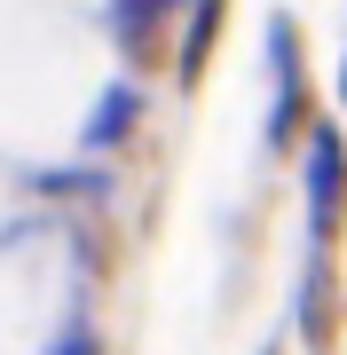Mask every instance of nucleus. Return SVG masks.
I'll return each instance as SVG.
<instances>
[{"label": "nucleus", "mask_w": 347, "mask_h": 355, "mask_svg": "<svg viewBox=\"0 0 347 355\" xmlns=\"http://www.w3.org/2000/svg\"><path fill=\"white\" fill-rule=\"evenodd\" d=\"M308 190H316V229L332 237V229H339V190H347V158H339L332 135H316V174H308Z\"/></svg>", "instance_id": "obj_1"}, {"label": "nucleus", "mask_w": 347, "mask_h": 355, "mask_svg": "<svg viewBox=\"0 0 347 355\" xmlns=\"http://www.w3.org/2000/svg\"><path fill=\"white\" fill-rule=\"evenodd\" d=\"M118 16H127V32H142V24H166V0H111Z\"/></svg>", "instance_id": "obj_2"}, {"label": "nucleus", "mask_w": 347, "mask_h": 355, "mask_svg": "<svg viewBox=\"0 0 347 355\" xmlns=\"http://www.w3.org/2000/svg\"><path fill=\"white\" fill-rule=\"evenodd\" d=\"M55 355H103V347H95V331H71V340L55 347Z\"/></svg>", "instance_id": "obj_3"}]
</instances>
